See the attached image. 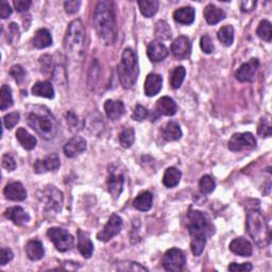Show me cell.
<instances>
[{
    "mask_svg": "<svg viewBox=\"0 0 272 272\" xmlns=\"http://www.w3.org/2000/svg\"><path fill=\"white\" fill-rule=\"evenodd\" d=\"M13 5H14V8L16 9V11L19 12V13H21V12L28 11V9L32 5V2H30V0H14Z\"/></svg>",
    "mask_w": 272,
    "mask_h": 272,
    "instance_id": "11a10c76",
    "label": "cell"
},
{
    "mask_svg": "<svg viewBox=\"0 0 272 272\" xmlns=\"http://www.w3.org/2000/svg\"><path fill=\"white\" fill-rule=\"evenodd\" d=\"M157 111L164 116H173L178 111V105L170 97H162L157 102Z\"/></svg>",
    "mask_w": 272,
    "mask_h": 272,
    "instance_id": "f1b7e54d",
    "label": "cell"
},
{
    "mask_svg": "<svg viewBox=\"0 0 272 272\" xmlns=\"http://www.w3.org/2000/svg\"><path fill=\"white\" fill-rule=\"evenodd\" d=\"M66 122L69 127V130L73 132H78L83 127V123L79 119V117L74 112H68L66 114Z\"/></svg>",
    "mask_w": 272,
    "mask_h": 272,
    "instance_id": "b9f144b4",
    "label": "cell"
},
{
    "mask_svg": "<svg viewBox=\"0 0 272 272\" xmlns=\"http://www.w3.org/2000/svg\"><path fill=\"white\" fill-rule=\"evenodd\" d=\"M16 138L19 144L26 150H33L37 147L38 140L33 135H31L25 128H19L16 132Z\"/></svg>",
    "mask_w": 272,
    "mask_h": 272,
    "instance_id": "4dcf8cb0",
    "label": "cell"
},
{
    "mask_svg": "<svg viewBox=\"0 0 272 272\" xmlns=\"http://www.w3.org/2000/svg\"><path fill=\"white\" fill-rule=\"evenodd\" d=\"M19 39V28L16 23L12 22L9 26V40L10 42H15Z\"/></svg>",
    "mask_w": 272,
    "mask_h": 272,
    "instance_id": "9f6ffc18",
    "label": "cell"
},
{
    "mask_svg": "<svg viewBox=\"0 0 272 272\" xmlns=\"http://www.w3.org/2000/svg\"><path fill=\"white\" fill-rule=\"evenodd\" d=\"M147 54L148 57L150 58V61L158 63L163 61L164 58L168 55V49L162 42L153 41L148 46Z\"/></svg>",
    "mask_w": 272,
    "mask_h": 272,
    "instance_id": "ac0fdd59",
    "label": "cell"
},
{
    "mask_svg": "<svg viewBox=\"0 0 272 272\" xmlns=\"http://www.w3.org/2000/svg\"><path fill=\"white\" fill-rule=\"evenodd\" d=\"M25 251L27 253L28 258L30 261H40L45 255V250L43 244L38 239H32L28 241V244L25 247Z\"/></svg>",
    "mask_w": 272,
    "mask_h": 272,
    "instance_id": "484cf974",
    "label": "cell"
},
{
    "mask_svg": "<svg viewBox=\"0 0 272 272\" xmlns=\"http://www.w3.org/2000/svg\"><path fill=\"white\" fill-rule=\"evenodd\" d=\"M118 270L120 271H148L147 268L134 262H120L118 263Z\"/></svg>",
    "mask_w": 272,
    "mask_h": 272,
    "instance_id": "f6af8a7d",
    "label": "cell"
},
{
    "mask_svg": "<svg viewBox=\"0 0 272 272\" xmlns=\"http://www.w3.org/2000/svg\"><path fill=\"white\" fill-rule=\"evenodd\" d=\"M200 47L205 53H211L214 51V44H213L210 38L207 34H204L200 40Z\"/></svg>",
    "mask_w": 272,
    "mask_h": 272,
    "instance_id": "c3c4849f",
    "label": "cell"
},
{
    "mask_svg": "<svg viewBox=\"0 0 272 272\" xmlns=\"http://www.w3.org/2000/svg\"><path fill=\"white\" fill-rule=\"evenodd\" d=\"M27 122L44 139H52L57 131V124L48 108L44 105H34L27 116Z\"/></svg>",
    "mask_w": 272,
    "mask_h": 272,
    "instance_id": "3957f363",
    "label": "cell"
},
{
    "mask_svg": "<svg viewBox=\"0 0 272 272\" xmlns=\"http://www.w3.org/2000/svg\"><path fill=\"white\" fill-rule=\"evenodd\" d=\"M153 195L150 192L140 193L134 200L133 206L140 211H148L152 207Z\"/></svg>",
    "mask_w": 272,
    "mask_h": 272,
    "instance_id": "1f68e13d",
    "label": "cell"
},
{
    "mask_svg": "<svg viewBox=\"0 0 272 272\" xmlns=\"http://www.w3.org/2000/svg\"><path fill=\"white\" fill-rule=\"evenodd\" d=\"M257 3L254 2V0H247V2H241L240 3V10L243 12H251L256 8Z\"/></svg>",
    "mask_w": 272,
    "mask_h": 272,
    "instance_id": "680465c9",
    "label": "cell"
},
{
    "mask_svg": "<svg viewBox=\"0 0 272 272\" xmlns=\"http://www.w3.org/2000/svg\"><path fill=\"white\" fill-rule=\"evenodd\" d=\"M78 249L81 255L85 258H89L94 252V245L88 234L81 230L78 232Z\"/></svg>",
    "mask_w": 272,
    "mask_h": 272,
    "instance_id": "cb8c5ba5",
    "label": "cell"
},
{
    "mask_svg": "<svg viewBox=\"0 0 272 272\" xmlns=\"http://www.w3.org/2000/svg\"><path fill=\"white\" fill-rule=\"evenodd\" d=\"M229 249L236 255L239 256H251L253 253V248L249 240H247L243 237L235 238L231 241Z\"/></svg>",
    "mask_w": 272,
    "mask_h": 272,
    "instance_id": "44dd1931",
    "label": "cell"
},
{
    "mask_svg": "<svg viewBox=\"0 0 272 272\" xmlns=\"http://www.w3.org/2000/svg\"><path fill=\"white\" fill-rule=\"evenodd\" d=\"M255 146H256V139L254 135L250 132L235 133L232 135L228 143L229 149L234 152L250 150L255 148Z\"/></svg>",
    "mask_w": 272,
    "mask_h": 272,
    "instance_id": "30bf717a",
    "label": "cell"
},
{
    "mask_svg": "<svg viewBox=\"0 0 272 272\" xmlns=\"http://www.w3.org/2000/svg\"><path fill=\"white\" fill-rule=\"evenodd\" d=\"M161 135L166 141L179 140L182 137V130L178 123L168 122L161 129Z\"/></svg>",
    "mask_w": 272,
    "mask_h": 272,
    "instance_id": "603a6c76",
    "label": "cell"
},
{
    "mask_svg": "<svg viewBox=\"0 0 272 272\" xmlns=\"http://www.w3.org/2000/svg\"><path fill=\"white\" fill-rule=\"evenodd\" d=\"M19 118H20V115L19 113L17 112H13V113H10V114H7L5 117H4V124H5V127L9 130L13 129L18 123H19Z\"/></svg>",
    "mask_w": 272,
    "mask_h": 272,
    "instance_id": "bcb514c9",
    "label": "cell"
},
{
    "mask_svg": "<svg viewBox=\"0 0 272 272\" xmlns=\"http://www.w3.org/2000/svg\"><path fill=\"white\" fill-rule=\"evenodd\" d=\"M32 45L38 49H44L52 45V37L50 32L43 28L35 32L34 37L32 39Z\"/></svg>",
    "mask_w": 272,
    "mask_h": 272,
    "instance_id": "4316f807",
    "label": "cell"
},
{
    "mask_svg": "<svg viewBox=\"0 0 272 272\" xmlns=\"http://www.w3.org/2000/svg\"><path fill=\"white\" fill-rule=\"evenodd\" d=\"M186 227L191 235V249L195 256L202 254L206 238L214 234V227L203 211L191 209L186 216Z\"/></svg>",
    "mask_w": 272,
    "mask_h": 272,
    "instance_id": "6da1fadb",
    "label": "cell"
},
{
    "mask_svg": "<svg viewBox=\"0 0 272 272\" xmlns=\"http://www.w3.org/2000/svg\"><path fill=\"white\" fill-rule=\"evenodd\" d=\"M60 158L56 153H51L47 156L44 160H37L33 165L35 173H45L48 171H54L60 167Z\"/></svg>",
    "mask_w": 272,
    "mask_h": 272,
    "instance_id": "4fadbf2b",
    "label": "cell"
},
{
    "mask_svg": "<svg viewBox=\"0 0 272 272\" xmlns=\"http://www.w3.org/2000/svg\"><path fill=\"white\" fill-rule=\"evenodd\" d=\"M123 219L122 217H119L116 214H113L108 223L105 224L104 228L102 229V231H100L98 234H97V238L98 240L100 241H109L111 240L114 236L118 235L120 233L122 229H123Z\"/></svg>",
    "mask_w": 272,
    "mask_h": 272,
    "instance_id": "8fae6325",
    "label": "cell"
},
{
    "mask_svg": "<svg viewBox=\"0 0 272 272\" xmlns=\"http://www.w3.org/2000/svg\"><path fill=\"white\" fill-rule=\"evenodd\" d=\"M256 34L258 35L259 39L263 41L270 43L272 40V31H271V23L270 21L264 19L259 22L258 28L256 30Z\"/></svg>",
    "mask_w": 272,
    "mask_h": 272,
    "instance_id": "f35d334b",
    "label": "cell"
},
{
    "mask_svg": "<svg viewBox=\"0 0 272 272\" xmlns=\"http://www.w3.org/2000/svg\"><path fill=\"white\" fill-rule=\"evenodd\" d=\"M42 201H44V209L49 215H56L63 207L64 198L62 192L55 186H47L42 194Z\"/></svg>",
    "mask_w": 272,
    "mask_h": 272,
    "instance_id": "52a82bcc",
    "label": "cell"
},
{
    "mask_svg": "<svg viewBox=\"0 0 272 272\" xmlns=\"http://www.w3.org/2000/svg\"><path fill=\"white\" fill-rule=\"evenodd\" d=\"M47 236L53 243L55 249L60 252H66L74 246L73 235L62 228H50L47 231Z\"/></svg>",
    "mask_w": 272,
    "mask_h": 272,
    "instance_id": "ba28073f",
    "label": "cell"
},
{
    "mask_svg": "<svg viewBox=\"0 0 272 272\" xmlns=\"http://www.w3.org/2000/svg\"><path fill=\"white\" fill-rule=\"evenodd\" d=\"M252 269H253V266L251 263H244V264L232 263L229 266V270L233 272H249Z\"/></svg>",
    "mask_w": 272,
    "mask_h": 272,
    "instance_id": "f907efd6",
    "label": "cell"
},
{
    "mask_svg": "<svg viewBox=\"0 0 272 272\" xmlns=\"http://www.w3.org/2000/svg\"><path fill=\"white\" fill-rule=\"evenodd\" d=\"M215 187H216V183L210 175L206 174V175H203L202 178L200 179L199 188H200V192L202 193L203 195H208V194L213 193L214 192Z\"/></svg>",
    "mask_w": 272,
    "mask_h": 272,
    "instance_id": "60d3db41",
    "label": "cell"
},
{
    "mask_svg": "<svg viewBox=\"0 0 272 272\" xmlns=\"http://www.w3.org/2000/svg\"><path fill=\"white\" fill-rule=\"evenodd\" d=\"M3 167L8 171H13L16 169V162L13 157L10 155H5L3 157Z\"/></svg>",
    "mask_w": 272,
    "mask_h": 272,
    "instance_id": "f5cc1de1",
    "label": "cell"
},
{
    "mask_svg": "<svg viewBox=\"0 0 272 272\" xmlns=\"http://www.w3.org/2000/svg\"><path fill=\"white\" fill-rule=\"evenodd\" d=\"M12 14V9L10 7V5L7 2H2V7H0V17L6 19L9 16H11Z\"/></svg>",
    "mask_w": 272,
    "mask_h": 272,
    "instance_id": "6f0895ef",
    "label": "cell"
},
{
    "mask_svg": "<svg viewBox=\"0 0 272 272\" xmlns=\"http://www.w3.org/2000/svg\"><path fill=\"white\" fill-rule=\"evenodd\" d=\"M247 230L258 247L265 248L270 244L269 228L261 210L251 209L248 211Z\"/></svg>",
    "mask_w": 272,
    "mask_h": 272,
    "instance_id": "5b68a950",
    "label": "cell"
},
{
    "mask_svg": "<svg viewBox=\"0 0 272 272\" xmlns=\"http://www.w3.org/2000/svg\"><path fill=\"white\" fill-rule=\"evenodd\" d=\"M259 66L257 58L253 57L251 60L244 63L235 73V77L239 82H252L255 78L256 72Z\"/></svg>",
    "mask_w": 272,
    "mask_h": 272,
    "instance_id": "7c38bea8",
    "label": "cell"
},
{
    "mask_svg": "<svg viewBox=\"0 0 272 272\" xmlns=\"http://www.w3.org/2000/svg\"><path fill=\"white\" fill-rule=\"evenodd\" d=\"M173 19L181 25H192L195 20V9L192 7H183L175 10Z\"/></svg>",
    "mask_w": 272,
    "mask_h": 272,
    "instance_id": "83f0119b",
    "label": "cell"
},
{
    "mask_svg": "<svg viewBox=\"0 0 272 272\" xmlns=\"http://www.w3.org/2000/svg\"><path fill=\"white\" fill-rule=\"evenodd\" d=\"M81 7L80 0H68V2L64 3V9L67 14H75L79 11Z\"/></svg>",
    "mask_w": 272,
    "mask_h": 272,
    "instance_id": "681fc988",
    "label": "cell"
},
{
    "mask_svg": "<svg viewBox=\"0 0 272 272\" xmlns=\"http://www.w3.org/2000/svg\"><path fill=\"white\" fill-rule=\"evenodd\" d=\"M258 135L261 137H269L271 135V126L264 119L261 120V124L258 126Z\"/></svg>",
    "mask_w": 272,
    "mask_h": 272,
    "instance_id": "db71d44e",
    "label": "cell"
},
{
    "mask_svg": "<svg viewBox=\"0 0 272 272\" xmlns=\"http://www.w3.org/2000/svg\"><path fill=\"white\" fill-rule=\"evenodd\" d=\"M104 111L109 119L118 120L126 112L125 104L120 100H106L104 103Z\"/></svg>",
    "mask_w": 272,
    "mask_h": 272,
    "instance_id": "ffe728a7",
    "label": "cell"
},
{
    "mask_svg": "<svg viewBox=\"0 0 272 272\" xmlns=\"http://www.w3.org/2000/svg\"><path fill=\"white\" fill-rule=\"evenodd\" d=\"M191 41H189L187 37H184V35L176 38L171 45V52L176 58H179V60H183V58L188 57L189 54H191Z\"/></svg>",
    "mask_w": 272,
    "mask_h": 272,
    "instance_id": "5bb4252c",
    "label": "cell"
},
{
    "mask_svg": "<svg viewBox=\"0 0 272 272\" xmlns=\"http://www.w3.org/2000/svg\"><path fill=\"white\" fill-rule=\"evenodd\" d=\"M86 150V140L81 136L70 138L64 146V153L67 158H76Z\"/></svg>",
    "mask_w": 272,
    "mask_h": 272,
    "instance_id": "9a60e30c",
    "label": "cell"
},
{
    "mask_svg": "<svg viewBox=\"0 0 272 272\" xmlns=\"http://www.w3.org/2000/svg\"><path fill=\"white\" fill-rule=\"evenodd\" d=\"M115 170L116 169L110 170V175H109V180H108V188H109V193L114 198H118L123 193L125 176H124L123 172L115 171Z\"/></svg>",
    "mask_w": 272,
    "mask_h": 272,
    "instance_id": "2e32d148",
    "label": "cell"
},
{
    "mask_svg": "<svg viewBox=\"0 0 272 272\" xmlns=\"http://www.w3.org/2000/svg\"><path fill=\"white\" fill-rule=\"evenodd\" d=\"M203 15L208 25H216V23L226 18L224 11L214 5H207L204 9Z\"/></svg>",
    "mask_w": 272,
    "mask_h": 272,
    "instance_id": "d4e9b609",
    "label": "cell"
},
{
    "mask_svg": "<svg viewBox=\"0 0 272 272\" xmlns=\"http://www.w3.org/2000/svg\"><path fill=\"white\" fill-rule=\"evenodd\" d=\"M186 76V69L183 66L175 67L170 75V85L172 88H179Z\"/></svg>",
    "mask_w": 272,
    "mask_h": 272,
    "instance_id": "8d00e7d4",
    "label": "cell"
},
{
    "mask_svg": "<svg viewBox=\"0 0 272 272\" xmlns=\"http://www.w3.org/2000/svg\"><path fill=\"white\" fill-rule=\"evenodd\" d=\"M117 72L124 88H131L135 85L138 78V65L136 55L131 48L124 50Z\"/></svg>",
    "mask_w": 272,
    "mask_h": 272,
    "instance_id": "8992f818",
    "label": "cell"
},
{
    "mask_svg": "<svg viewBox=\"0 0 272 272\" xmlns=\"http://www.w3.org/2000/svg\"><path fill=\"white\" fill-rule=\"evenodd\" d=\"M13 105V96H12V89L9 85L4 84L0 89V109L6 111Z\"/></svg>",
    "mask_w": 272,
    "mask_h": 272,
    "instance_id": "e575fe53",
    "label": "cell"
},
{
    "mask_svg": "<svg viewBox=\"0 0 272 272\" xmlns=\"http://www.w3.org/2000/svg\"><path fill=\"white\" fill-rule=\"evenodd\" d=\"M94 28L99 39L106 45L114 43L116 38V19L113 4L99 2L94 12Z\"/></svg>",
    "mask_w": 272,
    "mask_h": 272,
    "instance_id": "7a4b0ae2",
    "label": "cell"
},
{
    "mask_svg": "<svg viewBox=\"0 0 272 272\" xmlns=\"http://www.w3.org/2000/svg\"><path fill=\"white\" fill-rule=\"evenodd\" d=\"M138 7L140 13L145 17L150 18L158 12L159 2L157 0H141V2H138Z\"/></svg>",
    "mask_w": 272,
    "mask_h": 272,
    "instance_id": "836d02e7",
    "label": "cell"
},
{
    "mask_svg": "<svg viewBox=\"0 0 272 272\" xmlns=\"http://www.w3.org/2000/svg\"><path fill=\"white\" fill-rule=\"evenodd\" d=\"M156 37L161 41H167L171 38V29L165 20H159L156 25Z\"/></svg>",
    "mask_w": 272,
    "mask_h": 272,
    "instance_id": "74e56055",
    "label": "cell"
},
{
    "mask_svg": "<svg viewBox=\"0 0 272 272\" xmlns=\"http://www.w3.org/2000/svg\"><path fill=\"white\" fill-rule=\"evenodd\" d=\"M4 215L7 219L16 224V226H23V224L30 221L29 214L21 206L9 207L5 210Z\"/></svg>",
    "mask_w": 272,
    "mask_h": 272,
    "instance_id": "e0dca14e",
    "label": "cell"
},
{
    "mask_svg": "<svg viewBox=\"0 0 272 272\" xmlns=\"http://www.w3.org/2000/svg\"><path fill=\"white\" fill-rule=\"evenodd\" d=\"M218 40L224 45V46H231L234 42V28L231 25L223 26L219 29L217 33Z\"/></svg>",
    "mask_w": 272,
    "mask_h": 272,
    "instance_id": "d590c367",
    "label": "cell"
},
{
    "mask_svg": "<svg viewBox=\"0 0 272 272\" xmlns=\"http://www.w3.org/2000/svg\"><path fill=\"white\" fill-rule=\"evenodd\" d=\"M40 64H41V73L44 76H50L52 75V57L48 54L42 55L40 57Z\"/></svg>",
    "mask_w": 272,
    "mask_h": 272,
    "instance_id": "7bdbcfd3",
    "label": "cell"
},
{
    "mask_svg": "<svg viewBox=\"0 0 272 272\" xmlns=\"http://www.w3.org/2000/svg\"><path fill=\"white\" fill-rule=\"evenodd\" d=\"M32 94L35 96L44 97L47 99H53L54 98V88L52 84L48 81H41L37 82L31 89Z\"/></svg>",
    "mask_w": 272,
    "mask_h": 272,
    "instance_id": "f546056e",
    "label": "cell"
},
{
    "mask_svg": "<svg viewBox=\"0 0 272 272\" xmlns=\"http://www.w3.org/2000/svg\"><path fill=\"white\" fill-rule=\"evenodd\" d=\"M85 28L80 19H75L68 25L64 39V49L70 62L81 61L84 52Z\"/></svg>",
    "mask_w": 272,
    "mask_h": 272,
    "instance_id": "277c9868",
    "label": "cell"
},
{
    "mask_svg": "<svg viewBox=\"0 0 272 272\" xmlns=\"http://www.w3.org/2000/svg\"><path fill=\"white\" fill-rule=\"evenodd\" d=\"M4 195L11 201H23L27 198V192L20 182L9 183L5 189Z\"/></svg>",
    "mask_w": 272,
    "mask_h": 272,
    "instance_id": "d6986e66",
    "label": "cell"
},
{
    "mask_svg": "<svg viewBox=\"0 0 272 272\" xmlns=\"http://www.w3.org/2000/svg\"><path fill=\"white\" fill-rule=\"evenodd\" d=\"M134 139H135V133L132 128L124 129L122 133L119 134V141L123 148L128 149L131 147L134 143Z\"/></svg>",
    "mask_w": 272,
    "mask_h": 272,
    "instance_id": "ab89813d",
    "label": "cell"
},
{
    "mask_svg": "<svg viewBox=\"0 0 272 272\" xmlns=\"http://www.w3.org/2000/svg\"><path fill=\"white\" fill-rule=\"evenodd\" d=\"M181 178H182V172L178 168L169 167L164 173L163 184L168 188H173L180 183Z\"/></svg>",
    "mask_w": 272,
    "mask_h": 272,
    "instance_id": "d6a6232c",
    "label": "cell"
},
{
    "mask_svg": "<svg viewBox=\"0 0 272 272\" xmlns=\"http://www.w3.org/2000/svg\"><path fill=\"white\" fill-rule=\"evenodd\" d=\"M9 74L11 75V77H13V79L17 82L18 84H20L21 82L25 80L26 78V70L22 68V66L20 65H13L10 68V72Z\"/></svg>",
    "mask_w": 272,
    "mask_h": 272,
    "instance_id": "ee69618b",
    "label": "cell"
},
{
    "mask_svg": "<svg viewBox=\"0 0 272 272\" xmlns=\"http://www.w3.org/2000/svg\"><path fill=\"white\" fill-rule=\"evenodd\" d=\"M149 115V112L148 110L145 108V106L140 105V104H137L135 106V109L133 111V114H132V119L135 120V122H143L145 120L146 118L148 117Z\"/></svg>",
    "mask_w": 272,
    "mask_h": 272,
    "instance_id": "7dc6e473",
    "label": "cell"
},
{
    "mask_svg": "<svg viewBox=\"0 0 272 272\" xmlns=\"http://www.w3.org/2000/svg\"><path fill=\"white\" fill-rule=\"evenodd\" d=\"M13 252L11 249L8 248H2V251H0V265L6 266L9 262H11L13 259Z\"/></svg>",
    "mask_w": 272,
    "mask_h": 272,
    "instance_id": "816d5d0a",
    "label": "cell"
},
{
    "mask_svg": "<svg viewBox=\"0 0 272 272\" xmlns=\"http://www.w3.org/2000/svg\"><path fill=\"white\" fill-rule=\"evenodd\" d=\"M163 86V78L159 74H150L147 76L144 90L148 97H153L160 93Z\"/></svg>",
    "mask_w": 272,
    "mask_h": 272,
    "instance_id": "7402d4cb",
    "label": "cell"
},
{
    "mask_svg": "<svg viewBox=\"0 0 272 272\" xmlns=\"http://www.w3.org/2000/svg\"><path fill=\"white\" fill-rule=\"evenodd\" d=\"M186 264V257L182 250L172 248L168 250L162 259V265L164 269L170 272H180L183 270Z\"/></svg>",
    "mask_w": 272,
    "mask_h": 272,
    "instance_id": "9c48e42d",
    "label": "cell"
}]
</instances>
